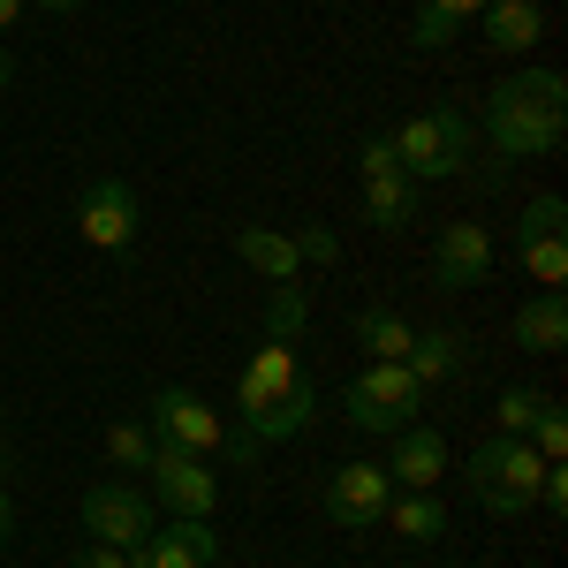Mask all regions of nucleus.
<instances>
[{"instance_id":"nucleus-1","label":"nucleus","mask_w":568,"mask_h":568,"mask_svg":"<svg viewBox=\"0 0 568 568\" xmlns=\"http://www.w3.org/2000/svg\"><path fill=\"white\" fill-rule=\"evenodd\" d=\"M485 136H493V160H554L568 136V84L554 69L500 77L485 99Z\"/></svg>"},{"instance_id":"nucleus-2","label":"nucleus","mask_w":568,"mask_h":568,"mask_svg":"<svg viewBox=\"0 0 568 568\" xmlns=\"http://www.w3.org/2000/svg\"><path fill=\"white\" fill-rule=\"evenodd\" d=\"M235 409H243V433L258 439H296L311 433V417H318V387L304 379V364H296V342H258L251 364L235 372Z\"/></svg>"},{"instance_id":"nucleus-3","label":"nucleus","mask_w":568,"mask_h":568,"mask_svg":"<svg viewBox=\"0 0 568 568\" xmlns=\"http://www.w3.org/2000/svg\"><path fill=\"white\" fill-rule=\"evenodd\" d=\"M387 144H394V160H402L409 182H447V175H463V168H478V122L463 106H433V114L387 130Z\"/></svg>"},{"instance_id":"nucleus-4","label":"nucleus","mask_w":568,"mask_h":568,"mask_svg":"<svg viewBox=\"0 0 568 568\" xmlns=\"http://www.w3.org/2000/svg\"><path fill=\"white\" fill-rule=\"evenodd\" d=\"M463 478L478 493L485 516H530L538 508V478H546V463L530 455V439H478L470 447V463H463Z\"/></svg>"},{"instance_id":"nucleus-5","label":"nucleus","mask_w":568,"mask_h":568,"mask_svg":"<svg viewBox=\"0 0 568 568\" xmlns=\"http://www.w3.org/2000/svg\"><path fill=\"white\" fill-rule=\"evenodd\" d=\"M342 409H349L356 433H402V425H417V409H425V387L409 379V364H364L342 394Z\"/></svg>"},{"instance_id":"nucleus-6","label":"nucleus","mask_w":568,"mask_h":568,"mask_svg":"<svg viewBox=\"0 0 568 568\" xmlns=\"http://www.w3.org/2000/svg\"><path fill=\"white\" fill-rule=\"evenodd\" d=\"M136 227H144V205H136V190L122 175H91L84 190H77V235H84L91 251L122 258L136 243Z\"/></svg>"},{"instance_id":"nucleus-7","label":"nucleus","mask_w":568,"mask_h":568,"mask_svg":"<svg viewBox=\"0 0 568 568\" xmlns=\"http://www.w3.org/2000/svg\"><path fill=\"white\" fill-rule=\"evenodd\" d=\"M227 417H220L205 394H190V387H160L152 394V439H168V447H190V455H227Z\"/></svg>"},{"instance_id":"nucleus-8","label":"nucleus","mask_w":568,"mask_h":568,"mask_svg":"<svg viewBox=\"0 0 568 568\" xmlns=\"http://www.w3.org/2000/svg\"><path fill=\"white\" fill-rule=\"evenodd\" d=\"M144 485L160 493V508H168V516H213V508H220V478L205 470V455L168 447V439H160V455H152Z\"/></svg>"},{"instance_id":"nucleus-9","label":"nucleus","mask_w":568,"mask_h":568,"mask_svg":"<svg viewBox=\"0 0 568 568\" xmlns=\"http://www.w3.org/2000/svg\"><path fill=\"white\" fill-rule=\"evenodd\" d=\"M152 493H136V485H122V478H106V485H91L84 493V530L91 538H106V546H122L130 554L136 538H152Z\"/></svg>"},{"instance_id":"nucleus-10","label":"nucleus","mask_w":568,"mask_h":568,"mask_svg":"<svg viewBox=\"0 0 568 568\" xmlns=\"http://www.w3.org/2000/svg\"><path fill=\"white\" fill-rule=\"evenodd\" d=\"M130 568H220V530L213 516H175V524L130 546Z\"/></svg>"},{"instance_id":"nucleus-11","label":"nucleus","mask_w":568,"mask_h":568,"mask_svg":"<svg viewBox=\"0 0 568 568\" xmlns=\"http://www.w3.org/2000/svg\"><path fill=\"white\" fill-rule=\"evenodd\" d=\"M387 500H394L387 463H342V470L326 478V516H334L342 530H372L379 516H387Z\"/></svg>"},{"instance_id":"nucleus-12","label":"nucleus","mask_w":568,"mask_h":568,"mask_svg":"<svg viewBox=\"0 0 568 568\" xmlns=\"http://www.w3.org/2000/svg\"><path fill=\"white\" fill-rule=\"evenodd\" d=\"M485 273H493V235L470 227V220L439 227V243H433V288H478Z\"/></svg>"},{"instance_id":"nucleus-13","label":"nucleus","mask_w":568,"mask_h":568,"mask_svg":"<svg viewBox=\"0 0 568 568\" xmlns=\"http://www.w3.org/2000/svg\"><path fill=\"white\" fill-rule=\"evenodd\" d=\"M387 478L402 485V493H433V485L447 478V439H439L433 425H402V433H394V455H387Z\"/></svg>"},{"instance_id":"nucleus-14","label":"nucleus","mask_w":568,"mask_h":568,"mask_svg":"<svg viewBox=\"0 0 568 568\" xmlns=\"http://www.w3.org/2000/svg\"><path fill=\"white\" fill-rule=\"evenodd\" d=\"M227 243H235V258L251 265V273H265V281H296V273H304V251H296L288 227H235Z\"/></svg>"},{"instance_id":"nucleus-15","label":"nucleus","mask_w":568,"mask_h":568,"mask_svg":"<svg viewBox=\"0 0 568 568\" xmlns=\"http://www.w3.org/2000/svg\"><path fill=\"white\" fill-rule=\"evenodd\" d=\"M485 53H524L546 39V8L538 0H485Z\"/></svg>"},{"instance_id":"nucleus-16","label":"nucleus","mask_w":568,"mask_h":568,"mask_svg":"<svg viewBox=\"0 0 568 568\" xmlns=\"http://www.w3.org/2000/svg\"><path fill=\"white\" fill-rule=\"evenodd\" d=\"M516 349H530V356H561L568 349V296L561 288H538V296L516 311Z\"/></svg>"},{"instance_id":"nucleus-17","label":"nucleus","mask_w":568,"mask_h":568,"mask_svg":"<svg viewBox=\"0 0 568 568\" xmlns=\"http://www.w3.org/2000/svg\"><path fill=\"white\" fill-rule=\"evenodd\" d=\"M402 364H409V379H417V387H447V379H463V372H470V342H463V334H447V326H433V334H417V342H409Z\"/></svg>"},{"instance_id":"nucleus-18","label":"nucleus","mask_w":568,"mask_h":568,"mask_svg":"<svg viewBox=\"0 0 568 568\" xmlns=\"http://www.w3.org/2000/svg\"><path fill=\"white\" fill-rule=\"evenodd\" d=\"M349 342L372 349V364H402L409 342H417V326H409L402 311H387V304H364V311H349Z\"/></svg>"},{"instance_id":"nucleus-19","label":"nucleus","mask_w":568,"mask_h":568,"mask_svg":"<svg viewBox=\"0 0 568 568\" xmlns=\"http://www.w3.org/2000/svg\"><path fill=\"white\" fill-rule=\"evenodd\" d=\"M379 524H394L409 546H433L439 530H447V500H439V493H402V485H394V500H387Z\"/></svg>"},{"instance_id":"nucleus-20","label":"nucleus","mask_w":568,"mask_h":568,"mask_svg":"<svg viewBox=\"0 0 568 568\" xmlns=\"http://www.w3.org/2000/svg\"><path fill=\"white\" fill-rule=\"evenodd\" d=\"M364 220L387 227V235H402V227L417 220V182L409 175H372L364 182Z\"/></svg>"},{"instance_id":"nucleus-21","label":"nucleus","mask_w":568,"mask_h":568,"mask_svg":"<svg viewBox=\"0 0 568 568\" xmlns=\"http://www.w3.org/2000/svg\"><path fill=\"white\" fill-rule=\"evenodd\" d=\"M516 258L538 288H561L568 281V227H546V235H516Z\"/></svg>"},{"instance_id":"nucleus-22","label":"nucleus","mask_w":568,"mask_h":568,"mask_svg":"<svg viewBox=\"0 0 568 568\" xmlns=\"http://www.w3.org/2000/svg\"><path fill=\"white\" fill-rule=\"evenodd\" d=\"M304 311H311V296L296 288V281H273V304H265V342H296V334H304Z\"/></svg>"},{"instance_id":"nucleus-23","label":"nucleus","mask_w":568,"mask_h":568,"mask_svg":"<svg viewBox=\"0 0 568 568\" xmlns=\"http://www.w3.org/2000/svg\"><path fill=\"white\" fill-rule=\"evenodd\" d=\"M554 394H538V387H508L500 402H493V425H500V439H524L530 425H538V409H546Z\"/></svg>"},{"instance_id":"nucleus-24","label":"nucleus","mask_w":568,"mask_h":568,"mask_svg":"<svg viewBox=\"0 0 568 568\" xmlns=\"http://www.w3.org/2000/svg\"><path fill=\"white\" fill-rule=\"evenodd\" d=\"M152 455H160V439L144 433V425H106V463H122V470H152Z\"/></svg>"},{"instance_id":"nucleus-25","label":"nucleus","mask_w":568,"mask_h":568,"mask_svg":"<svg viewBox=\"0 0 568 568\" xmlns=\"http://www.w3.org/2000/svg\"><path fill=\"white\" fill-rule=\"evenodd\" d=\"M524 439H530V455H538V463H561V455H568V417L546 402V409H538V425H530Z\"/></svg>"},{"instance_id":"nucleus-26","label":"nucleus","mask_w":568,"mask_h":568,"mask_svg":"<svg viewBox=\"0 0 568 568\" xmlns=\"http://www.w3.org/2000/svg\"><path fill=\"white\" fill-rule=\"evenodd\" d=\"M455 31L463 23H447L433 0H417V23H409V45H425V53H439V45H455Z\"/></svg>"},{"instance_id":"nucleus-27","label":"nucleus","mask_w":568,"mask_h":568,"mask_svg":"<svg viewBox=\"0 0 568 568\" xmlns=\"http://www.w3.org/2000/svg\"><path fill=\"white\" fill-rule=\"evenodd\" d=\"M288 235H296L304 265H342V243H334V227H288Z\"/></svg>"},{"instance_id":"nucleus-28","label":"nucleus","mask_w":568,"mask_h":568,"mask_svg":"<svg viewBox=\"0 0 568 568\" xmlns=\"http://www.w3.org/2000/svg\"><path fill=\"white\" fill-rule=\"evenodd\" d=\"M356 175H364V182H372V175H402V160H394V144H387V136H372V144L356 152Z\"/></svg>"},{"instance_id":"nucleus-29","label":"nucleus","mask_w":568,"mask_h":568,"mask_svg":"<svg viewBox=\"0 0 568 568\" xmlns=\"http://www.w3.org/2000/svg\"><path fill=\"white\" fill-rule=\"evenodd\" d=\"M69 568H130V554H122V546H106V538H84Z\"/></svg>"},{"instance_id":"nucleus-30","label":"nucleus","mask_w":568,"mask_h":568,"mask_svg":"<svg viewBox=\"0 0 568 568\" xmlns=\"http://www.w3.org/2000/svg\"><path fill=\"white\" fill-rule=\"evenodd\" d=\"M447 23H470V16H485V0H433Z\"/></svg>"},{"instance_id":"nucleus-31","label":"nucleus","mask_w":568,"mask_h":568,"mask_svg":"<svg viewBox=\"0 0 568 568\" xmlns=\"http://www.w3.org/2000/svg\"><path fill=\"white\" fill-rule=\"evenodd\" d=\"M23 8H31V0H0V39H8V31L23 23Z\"/></svg>"},{"instance_id":"nucleus-32","label":"nucleus","mask_w":568,"mask_h":568,"mask_svg":"<svg viewBox=\"0 0 568 568\" xmlns=\"http://www.w3.org/2000/svg\"><path fill=\"white\" fill-rule=\"evenodd\" d=\"M8 530H16V500H8V485H0V546H8Z\"/></svg>"},{"instance_id":"nucleus-33","label":"nucleus","mask_w":568,"mask_h":568,"mask_svg":"<svg viewBox=\"0 0 568 568\" xmlns=\"http://www.w3.org/2000/svg\"><path fill=\"white\" fill-rule=\"evenodd\" d=\"M45 16H77V8H84V0H39Z\"/></svg>"},{"instance_id":"nucleus-34","label":"nucleus","mask_w":568,"mask_h":568,"mask_svg":"<svg viewBox=\"0 0 568 568\" xmlns=\"http://www.w3.org/2000/svg\"><path fill=\"white\" fill-rule=\"evenodd\" d=\"M16 84V61H8V45H0V91Z\"/></svg>"}]
</instances>
